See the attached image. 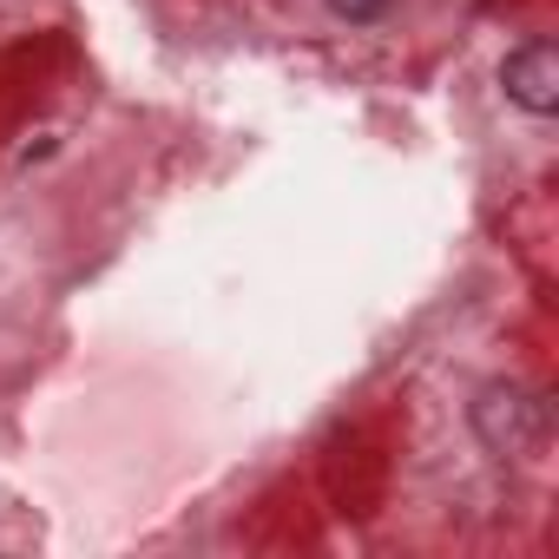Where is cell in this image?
<instances>
[{"label":"cell","mask_w":559,"mask_h":559,"mask_svg":"<svg viewBox=\"0 0 559 559\" xmlns=\"http://www.w3.org/2000/svg\"><path fill=\"white\" fill-rule=\"evenodd\" d=\"M474 435H480L493 454H526V448L546 441V402L526 395V389L493 382V389L474 402Z\"/></svg>","instance_id":"obj_1"},{"label":"cell","mask_w":559,"mask_h":559,"mask_svg":"<svg viewBox=\"0 0 559 559\" xmlns=\"http://www.w3.org/2000/svg\"><path fill=\"white\" fill-rule=\"evenodd\" d=\"M500 86H507V99H513L526 119H552V106H559V53H552V40H546V34L520 40V47L500 60Z\"/></svg>","instance_id":"obj_2"},{"label":"cell","mask_w":559,"mask_h":559,"mask_svg":"<svg viewBox=\"0 0 559 559\" xmlns=\"http://www.w3.org/2000/svg\"><path fill=\"white\" fill-rule=\"evenodd\" d=\"M389 8H395V0H330V14H336V21H349V27H376Z\"/></svg>","instance_id":"obj_3"}]
</instances>
